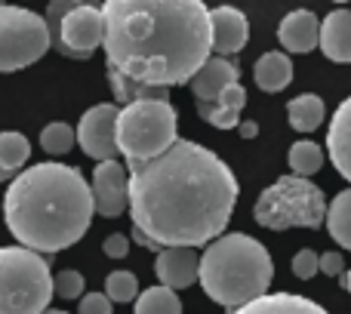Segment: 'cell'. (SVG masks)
<instances>
[{
  "label": "cell",
  "mask_w": 351,
  "mask_h": 314,
  "mask_svg": "<svg viewBox=\"0 0 351 314\" xmlns=\"http://www.w3.org/2000/svg\"><path fill=\"white\" fill-rule=\"evenodd\" d=\"M93 197L96 213L105 219H117L130 210V167L117 160H99L93 169Z\"/></svg>",
  "instance_id": "obj_11"
},
{
  "label": "cell",
  "mask_w": 351,
  "mask_h": 314,
  "mask_svg": "<svg viewBox=\"0 0 351 314\" xmlns=\"http://www.w3.org/2000/svg\"><path fill=\"white\" fill-rule=\"evenodd\" d=\"M243 105H247V90H243L241 84H234V86H228L216 102H200L197 114L219 130H234V127H241Z\"/></svg>",
  "instance_id": "obj_18"
},
{
  "label": "cell",
  "mask_w": 351,
  "mask_h": 314,
  "mask_svg": "<svg viewBox=\"0 0 351 314\" xmlns=\"http://www.w3.org/2000/svg\"><path fill=\"white\" fill-rule=\"evenodd\" d=\"M127 167L133 228L158 247H204L228 228L237 179L216 152L179 139L164 154Z\"/></svg>",
  "instance_id": "obj_1"
},
{
  "label": "cell",
  "mask_w": 351,
  "mask_h": 314,
  "mask_svg": "<svg viewBox=\"0 0 351 314\" xmlns=\"http://www.w3.org/2000/svg\"><path fill=\"white\" fill-rule=\"evenodd\" d=\"M154 274L170 290L191 287L200 280V256L194 253V247H164L154 259Z\"/></svg>",
  "instance_id": "obj_12"
},
{
  "label": "cell",
  "mask_w": 351,
  "mask_h": 314,
  "mask_svg": "<svg viewBox=\"0 0 351 314\" xmlns=\"http://www.w3.org/2000/svg\"><path fill=\"white\" fill-rule=\"evenodd\" d=\"M43 314H68V311H59V309H47Z\"/></svg>",
  "instance_id": "obj_38"
},
{
  "label": "cell",
  "mask_w": 351,
  "mask_h": 314,
  "mask_svg": "<svg viewBox=\"0 0 351 314\" xmlns=\"http://www.w3.org/2000/svg\"><path fill=\"white\" fill-rule=\"evenodd\" d=\"M327 231L339 247L351 250V188L339 191L327 210Z\"/></svg>",
  "instance_id": "obj_22"
},
{
  "label": "cell",
  "mask_w": 351,
  "mask_h": 314,
  "mask_svg": "<svg viewBox=\"0 0 351 314\" xmlns=\"http://www.w3.org/2000/svg\"><path fill=\"white\" fill-rule=\"evenodd\" d=\"M324 99L315 96V93H302L296 96L290 105H287V121L296 133H315L317 127L324 123Z\"/></svg>",
  "instance_id": "obj_21"
},
{
  "label": "cell",
  "mask_w": 351,
  "mask_h": 314,
  "mask_svg": "<svg viewBox=\"0 0 351 314\" xmlns=\"http://www.w3.org/2000/svg\"><path fill=\"white\" fill-rule=\"evenodd\" d=\"M237 77H241V71L234 62L222 59V56H210L191 77V93L197 96V102H216L228 86L237 84Z\"/></svg>",
  "instance_id": "obj_15"
},
{
  "label": "cell",
  "mask_w": 351,
  "mask_h": 314,
  "mask_svg": "<svg viewBox=\"0 0 351 314\" xmlns=\"http://www.w3.org/2000/svg\"><path fill=\"white\" fill-rule=\"evenodd\" d=\"M287 163H290V169L296 176H315L317 169L324 167V148L317 145V142H308V139H299L290 145V152H287Z\"/></svg>",
  "instance_id": "obj_25"
},
{
  "label": "cell",
  "mask_w": 351,
  "mask_h": 314,
  "mask_svg": "<svg viewBox=\"0 0 351 314\" xmlns=\"http://www.w3.org/2000/svg\"><path fill=\"white\" fill-rule=\"evenodd\" d=\"M53 284H56V296L59 299H84V274L80 271L65 268V271H59L53 278Z\"/></svg>",
  "instance_id": "obj_29"
},
{
  "label": "cell",
  "mask_w": 351,
  "mask_h": 314,
  "mask_svg": "<svg viewBox=\"0 0 351 314\" xmlns=\"http://www.w3.org/2000/svg\"><path fill=\"white\" fill-rule=\"evenodd\" d=\"M105 293L111 302H136L139 299V280L133 271H111L105 278Z\"/></svg>",
  "instance_id": "obj_28"
},
{
  "label": "cell",
  "mask_w": 351,
  "mask_h": 314,
  "mask_svg": "<svg viewBox=\"0 0 351 314\" xmlns=\"http://www.w3.org/2000/svg\"><path fill=\"white\" fill-rule=\"evenodd\" d=\"M317 271H321V256H317L315 250H299V253L293 256V274H296L299 280H311Z\"/></svg>",
  "instance_id": "obj_30"
},
{
  "label": "cell",
  "mask_w": 351,
  "mask_h": 314,
  "mask_svg": "<svg viewBox=\"0 0 351 314\" xmlns=\"http://www.w3.org/2000/svg\"><path fill=\"white\" fill-rule=\"evenodd\" d=\"M117 108L114 102H102L93 105L84 111L77 123V145L84 148L86 157H96V160H114L117 154Z\"/></svg>",
  "instance_id": "obj_10"
},
{
  "label": "cell",
  "mask_w": 351,
  "mask_h": 314,
  "mask_svg": "<svg viewBox=\"0 0 351 314\" xmlns=\"http://www.w3.org/2000/svg\"><path fill=\"white\" fill-rule=\"evenodd\" d=\"M84 3H96V0H49L47 12H43V19H47L49 31H53V34H56V28H59V22H62V19H65L71 10H77V6H84Z\"/></svg>",
  "instance_id": "obj_31"
},
{
  "label": "cell",
  "mask_w": 351,
  "mask_h": 314,
  "mask_svg": "<svg viewBox=\"0 0 351 314\" xmlns=\"http://www.w3.org/2000/svg\"><path fill=\"white\" fill-rule=\"evenodd\" d=\"M234 314H330L324 305L311 302L305 296H296V293H265L262 299L243 305Z\"/></svg>",
  "instance_id": "obj_19"
},
{
  "label": "cell",
  "mask_w": 351,
  "mask_h": 314,
  "mask_svg": "<svg viewBox=\"0 0 351 314\" xmlns=\"http://www.w3.org/2000/svg\"><path fill=\"white\" fill-rule=\"evenodd\" d=\"M53 43L68 59H90L99 47H105V12L96 3H84L71 10L59 22Z\"/></svg>",
  "instance_id": "obj_9"
},
{
  "label": "cell",
  "mask_w": 351,
  "mask_h": 314,
  "mask_svg": "<svg viewBox=\"0 0 351 314\" xmlns=\"http://www.w3.org/2000/svg\"><path fill=\"white\" fill-rule=\"evenodd\" d=\"M253 80L262 93H280L293 80V62L287 53H262L253 65Z\"/></svg>",
  "instance_id": "obj_20"
},
{
  "label": "cell",
  "mask_w": 351,
  "mask_h": 314,
  "mask_svg": "<svg viewBox=\"0 0 351 314\" xmlns=\"http://www.w3.org/2000/svg\"><path fill=\"white\" fill-rule=\"evenodd\" d=\"M179 117L170 99H139L117 114V152L127 160H148L179 142Z\"/></svg>",
  "instance_id": "obj_7"
},
{
  "label": "cell",
  "mask_w": 351,
  "mask_h": 314,
  "mask_svg": "<svg viewBox=\"0 0 351 314\" xmlns=\"http://www.w3.org/2000/svg\"><path fill=\"white\" fill-rule=\"evenodd\" d=\"M271 280V253L250 234H222L200 253V287L228 314L262 299Z\"/></svg>",
  "instance_id": "obj_4"
},
{
  "label": "cell",
  "mask_w": 351,
  "mask_h": 314,
  "mask_svg": "<svg viewBox=\"0 0 351 314\" xmlns=\"http://www.w3.org/2000/svg\"><path fill=\"white\" fill-rule=\"evenodd\" d=\"M327 154L339 176L351 182V96L336 108L333 121L327 130Z\"/></svg>",
  "instance_id": "obj_16"
},
{
  "label": "cell",
  "mask_w": 351,
  "mask_h": 314,
  "mask_svg": "<svg viewBox=\"0 0 351 314\" xmlns=\"http://www.w3.org/2000/svg\"><path fill=\"white\" fill-rule=\"evenodd\" d=\"M327 197L305 176H280L278 182L259 194L253 216L262 228L287 231V228H321L327 222Z\"/></svg>",
  "instance_id": "obj_6"
},
{
  "label": "cell",
  "mask_w": 351,
  "mask_h": 314,
  "mask_svg": "<svg viewBox=\"0 0 351 314\" xmlns=\"http://www.w3.org/2000/svg\"><path fill=\"white\" fill-rule=\"evenodd\" d=\"M321 49L330 62H351V10H333L321 22Z\"/></svg>",
  "instance_id": "obj_17"
},
{
  "label": "cell",
  "mask_w": 351,
  "mask_h": 314,
  "mask_svg": "<svg viewBox=\"0 0 351 314\" xmlns=\"http://www.w3.org/2000/svg\"><path fill=\"white\" fill-rule=\"evenodd\" d=\"M333 3H346V0H333Z\"/></svg>",
  "instance_id": "obj_39"
},
{
  "label": "cell",
  "mask_w": 351,
  "mask_h": 314,
  "mask_svg": "<svg viewBox=\"0 0 351 314\" xmlns=\"http://www.w3.org/2000/svg\"><path fill=\"white\" fill-rule=\"evenodd\" d=\"M53 43L47 19L22 6H0V74L19 71L43 59Z\"/></svg>",
  "instance_id": "obj_8"
},
{
  "label": "cell",
  "mask_w": 351,
  "mask_h": 314,
  "mask_svg": "<svg viewBox=\"0 0 351 314\" xmlns=\"http://www.w3.org/2000/svg\"><path fill=\"white\" fill-rule=\"evenodd\" d=\"M0 6H3V0H0Z\"/></svg>",
  "instance_id": "obj_40"
},
{
  "label": "cell",
  "mask_w": 351,
  "mask_h": 314,
  "mask_svg": "<svg viewBox=\"0 0 351 314\" xmlns=\"http://www.w3.org/2000/svg\"><path fill=\"white\" fill-rule=\"evenodd\" d=\"M237 130H241V136H243V139H253V136L259 133V127H256L253 121H243V123H241V127H237Z\"/></svg>",
  "instance_id": "obj_35"
},
{
  "label": "cell",
  "mask_w": 351,
  "mask_h": 314,
  "mask_svg": "<svg viewBox=\"0 0 351 314\" xmlns=\"http://www.w3.org/2000/svg\"><path fill=\"white\" fill-rule=\"evenodd\" d=\"M102 250H105L108 259H123V256L130 253V241L123 234H108L105 237V243H102Z\"/></svg>",
  "instance_id": "obj_33"
},
{
  "label": "cell",
  "mask_w": 351,
  "mask_h": 314,
  "mask_svg": "<svg viewBox=\"0 0 351 314\" xmlns=\"http://www.w3.org/2000/svg\"><path fill=\"white\" fill-rule=\"evenodd\" d=\"M108 68L148 86L191 84L213 56V10L204 0H105Z\"/></svg>",
  "instance_id": "obj_2"
},
{
  "label": "cell",
  "mask_w": 351,
  "mask_h": 314,
  "mask_svg": "<svg viewBox=\"0 0 351 314\" xmlns=\"http://www.w3.org/2000/svg\"><path fill=\"white\" fill-rule=\"evenodd\" d=\"M74 142H77V130L68 127V123H62V121H53L40 130V148L53 157L68 154L74 148Z\"/></svg>",
  "instance_id": "obj_27"
},
{
  "label": "cell",
  "mask_w": 351,
  "mask_h": 314,
  "mask_svg": "<svg viewBox=\"0 0 351 314\" xmlns=\"http://www.w3.org/2000/svg\"><path fill=\"white\" fill-rule=\"evenodd\" d=\"M342 268H346V262H342L339 253H321V274H327V278H339Z\"/></svg>",
  "instance_id": "obj_34"
},
{
  "label": "cell",
  "mask_w": 351,
  "mask_h": 314,
  "mask_svg": "<svg viewBox=\"0 0 351 314\" xmlns=\"http://www.w3.org/2000/svg\"><path fill=\"white\" fill-rule=\"evenodd\" d=\"M96 213L93 185L65 163H37L10 182L3 197L6 228L22 247L43 256L62 253L86 234Z\"/></svg>",
  "instance_id": "obj_3"
},
{
  "label": "cell",
  "mask_w": 351,
  "mask_h": 314,
  "mask_svg": "<svg viewBox=\"0 0 351 314\" xmlns=\"http://www.w3.org/2000/svg\"><path fill=\"white\" fill-rule=\"evenodd\" d=\"M12 179H16V173H10V169L0 167V182H12Z\"/></svg>",
  "instance_id": "obj_36"
},
{
  "label": "cell",
  "mask_w": 351,
  "mask_h": 314,
  "mask_svg": "<svg viewBox=\"0 0 351 314\" xmlns=\"http://www.w3.org/2000/svg\"><path fill=\"white\" fill-rule=\"evenodd\" d=\"M133 314H182V302L176 290L160 284L152 290H142V296L133 305Z\"/></svg>",
  "instance_id": "obj_24"
},
{
  "label": "cell",
  "mask_w": 351,
  "mask_h": 314,
  "mask_svg": "<svg viewBox=\"0 0 351 314\" xmlns=\"http://www.w3.org/2000/svg\"><path fill=\"white\" fill-rule=\"evenodd\" d=\"M342 287H346V290H348V293H351V271H348V274H346V280H342Z\"/></svg>",
  "instance_id": "obj_37"
},
{
  "label": "cell",
  "mask_w": 351,
  "mask_h": 314,
  "mask_svg": "<svg viewBox=\"0 0 351 314\" xmlns=\"http://www.w3.org/2000/svg\"><path fill=\"white\" fill-rule=\"evenodd\" d=\"M111 296L108 293H86L77 305V314H111Z\"/></svg>",
  "instance_id": "obj_32"
},
{
  "label": "cell",
  "mask_w": 351,
  "mask_h": 314,
  "mask_svg": "<svg viewBox=\"0 0 351 314\" xmlns=\"http://www.w3.org/2000/svg\"><path fill=\"white\" fill-rule=\"evenodd\" d=\"M28 157H31V142L22 133H16V130L0 133V167L10 169V173H19L28 163Z\"/></svg>",
  "instance_id": "obj_26"
},
{
  "label": "cell",
  "mask_w": 351,
  "mask_h": 314,
  "mask_svg": "<svg viewBox=\"0 0 351 314\" xmlns=\"http://www.w3.org/2000/svg\"><path fill=\"white\" fill-rule=\"evenodd\" d=\"M108 80H111V93H114V99H117V102H123V105L139 102V99H167L164 86L139 84V80L121 74L117 68H108Z\"/></svg>",
  "instance_id": "obj_23"
},
{
  "label": "cell",
  "mask_w": 351,
  "mask_h": 314,
  "mask_svg": "<svg viewBox=\"0 0 351 314\" xmlns=\"http://www.w3.org/2000/svg\"><path fill=\"white\" fill-rule=\"evenodd\" d=\"M250 22L237 6H216L213 10V53L234 56L247 47Z\"/></svg>",
  "instance_id": "obj_14"
},
{
  "label": "cell",
  "mask_w": 351,
  "mask_h": 314,
  "mask_svg": "<svg viewBox=\"0 0 351 314\" xmlns=\"http://www.w3.org/2000/svg\"><path fill=\"white\" fill-rule=\"evenodd\" d=\"M49 256L31 247H0V314H43L56 296Z\"/></svg>",
  "instance_id": "obj_5"
},
{
  "label": "cell",
  "mask_w": 351,
  "mask_h": 314,
  "mask_svg": "<svg viewBox=\"0 0 351 314\" xmlns=\"http://www.w3.org/2000/svg\"><path fill=\"white\" fill-rule=\"evenodd\" d=\"M278 40L287 53H311L321 47V19L311 10H293L280 19Z\"/></svg>",
  "instance_id": "obj_13"
}]
</instances>
